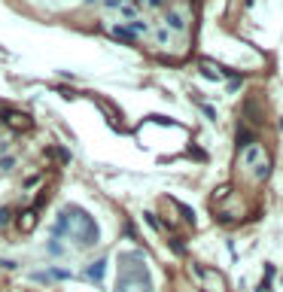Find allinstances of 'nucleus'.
I'll use <instances>...</instances> for the list:
<instances>
[{"label": "nucleus", "instance_id": "9", "mask_svg": "<svg viewBox=\"0 0 283 292\" xmlns=\"http://www.w3.org/2000/svg\"><path fill=\"white\" fill-rule=\"evenodd\" d=\"M268 174H271V164H268V162L256 167V177H259V179H268Z\"/></svg>", "mask_w": 283, "mask_h": 292}, {"label": "nucleus", "instance_id": "17", "mask_svg": "<svg viewBox=\"0 0 283 292\" xmlns=\"http://www.w3.org/2000/svg\"><path fill=\"white\" fill-rule=\"evenodd\" d=\"M201 110H204V116H207V119H216V110H213L210 104H201Z\"/></svg>", "mask_w": 283, "mask_h": 292}, {"label": "nucleus", "instance_id": "15", "mask_svg": "<svg viewBox=\"0 0 283 292\" xmlns=\"http://www.w3.org/2000/svg\"><path fill=\"white\" fill-rule=\"evenodd\" d=\"M49 253H52V256H61V253H64V246H61L58 241H52V243H49Z\"/></svg>", "mask_w": 283, "mask_h": 292}, {"label": "nucleus", "instance_id": "1", "mask_svg": "<svg viewBox=\"0 0 283 292\" xmlns=\"http://www.w3.org/2000/svg\"><path fill=\"white\" fill-rule=\"evenodd\" d=\"M131 268H134L131 274L122 268V280H119L116 292H150V274H146L140 256H131Z\"/></svg>", "mask_w": 283, "mask_h": 292}, {"label": "nucleus", "instance_id": "22", "mask_svg": "<svg viewBox=\"0 0 283 292\" xmlns=\"http://www.w3.org/2000/svg\"><path fill=\"white\" fill-rule=\"evenodd\" d=\"M146 222H150L152 228H158V219H155V213H146Z\"/></svg>", "mask_w": 283, "mask_h": 292}, {"label": "nucleus", "instance_id": "14", "mask_svg": "<svg viewBox=\"0 0 283 292\" xmlns=\"http://www.w3.org/2000/svg\"><path fill=\"white\" fill-rule=\"evenodd\" d=\"M167 21H171V25H174V28H183V18H180L177 13H167Z\"/></svg>", "mask_w": 283, "mask_h": 292}, {"label": "nucleus", "instance_id": "18", "mask_svg": "<svg viewBox=\"0 0 283 292\" xmlns=\"http://www.w3.org/2000/svg\"><path fill=\"white\" fill-rule=\"evenodd\" d=\"M52 155H55V159H61V162H67V149H61V146H58V149H49Z\"/></svg>", "mask_w": 283, "mask_h": 292}, {"label": "nucleus", "instance_id": "23", "mask_svg": "<svg viewBox=\"0 0 283 292\" xmlns=\"http://www.w3.org/2000/svg\"><path fill=\"white\" fill-rule=\"evenodd\" d=\"M280 131H283V119H280Z\"/></svg>", "mask_w": 283, "mask_h": 292}, {"label": "nucleus", "instance_id": "4", "mask_svg": "<svg viewBox=\"0 0 283 292\" xmlns=\"http://www.w3.org/2000/svg\"><path fill=\"white\" fill-rule=\"evenodd\" d=\"M70 234V226H67V210L58 213V219H55V226H52V238H67Z\"/></svg>", "mask_w": 283, "mask_h": 292}, {"label": "nucleus", "instance_id": "13", "mask_svg": "<svg viewBox=\"0 0 283 292\" xmlns=\"http://www.w3.org/2000/svg\"><path fill=\"white\" fill-rule=\"evenodd\" d=\"M201 73H204V76H207V80H219V73H216V70H210V67H207V64H201Z\"/></svg>", "mask_w": 283, "mask_h": 292}, {"label": "nucleus", "instance_id": "10", "mask_svg": "<svg viewBox=\"0 0 283 292\" xmlns=\"http://www.w3.org/2000/svg\"><path fill=\"white\" fill-rule=\"evenodd\" d=\"M177 207H180V213H183V216H186V219L192 222V226H195V213H192V210H189L186 204H177Z\"/></svg>", "mask_w": 283, "mask_h": 292}, {"label": "nucleus", "instance_id": "8", "mask_svg": "<svg viewBox=\"0 0 283 292\" xmlns=\"http://www.w3.org/2000/svg\"><path fill=\"white\" fill-rule=\"evenodd\" d=\"M113 37L122 40V43H134V37H131V31H128V28H113Z\"/></svg>", "mask_w": 283, "mask_h": 292}, {"label": "nucleus", "instance_id": "24", "mask_svg": "<svg viewBox=\"0 0 283 292\" xmlns=\"http://www.w3.org/2000/svg\"><path fill=\"white\" fill-rule=\"evenodd\" d=\"M116 3H119V0H116Z\"/></svg>", "mask_w": 283, "mask_h": 292}, {"label": "nucleus", "instance_id": "19", "mask_svg": "<svg viewBox=\"0 0 283 292\" xmlns=\"http://www.w3.org/2000/svg\"><path fill=\"white\" fill-rule=\"evenodd\" d=\"M122 13H125L128 18H134V16H137V6H131V3H128V6H122Z\"/></svg>", "mask_w": 283, "mask_h": 292}, {"label": "nucleus", "instance_id": "21", "mask_svg": "<svg viewBox=\"0 0 283 292\" xmlns=\"http://www.w3.org/2000/svg\"><path fill=\"white\" fill-rule=\"evenodd\" d=\"M6 222H9V210L3 207V210H0V226H6Z\"/></svg>", "mask_w": 283, "mask_h": 292}, {"label": "nucleus", "instance_id": "3", "mask_svg": "<svg viewBox=\"0 0 283 292\" xmlns=\"http://www.w3.org/2000/svg\"><path fill=\"white\" fill-rule=\"evenodd\" d=\"M76 216H79V222L85 226V231H79V234H76V238H79V243H85V246L98 243V234H100V231H98V226H95V219L88 216V213H83L79 207H76Z\"/></svg>", "mask_w": 283, "mask_h": 292}, {"label": "nucleus", "instance_id": "6", "mask_svg": "<svg viewBox=\"0 0 283 292\" xmlns=\"http://www.w3.org/2000/svg\"><path fill=\"white\" fill-rule=\"evenodd\" d=\"M33 226H37V213H33V210H25V213L18 216V228H21V231H31Z\"/></svg>", "mask_w": 283, "mask_h": 292}, {"label": "nucleus", "instance_id": "2", "mask_svg": "<svg viewBox=\"0 0 283 292\" xmlns=\"http://www.w3.org/2000/svg\"><path fill=\"white\" fill-rule=\"evenodd\" d=\"M0 119L16 131H31L33 128V119L28 113H21V110H0Z\"/></svg>", "mask_w": 283, "mask_h": 292}, {"label": "nucleus", "instance_id": "12", "mask_svg": "<svg viewBox=\"0 0 283 292\" xmlns=\"http://www.w3.org/2000/svg\"><path fill=\"white\" fill-rule=\"evenodd\" d=\"M55 280H67V277H70V271H64V268H55V271H49Z\"/></svg>", "mask_w": 283, "mask_h": 292}, {"label": "nucleus", "instance_id": "20", "mask_svg": "<svg viewBox=\"0 0 283 292\" xmlns=\"http://www.w3.org/2000/svg\"><path fill=\"white\" fill-rule=\"evenodd\" d=\"M16 162L13 159H0V171H9V167H13Z\"/></svg>", "mask_w": 283, "mask_h": 292}, {"label": "nucleus", "instance_id": "16", "mask_svg": "<svg viewBox=\"0 0 283 292\" xmlns=\"http://www.w3.org/2000/svg\"><path fill=\"white\" fill-rule=\"evenodd\" d=\"M259 152H262L259 146H250V149H247V162H256V155H259Z\"/></svg>", "mask_w": 283, "mask_h": 292}, {"label": "nucleus", "instance_id": "5", "mask_svg": "<svg viewBox=\"0 0 283 292\" xmlns=\"http://www.w3.org/2000/svg\"><path fill=\"white\" fill-rule=\"evenodd\" d=\"M104 271H107V259H98V262L85 271V277L92 280V283H100V280H104Z\"/></svg>", "mask_w": 283, "mask_h": 292}, {"label": "nucleus", "instance_id": "11", "mask_svg": "<svg viewBox=\"0 0 283 292\" xmlns=\"http://www.w3.org/2000/svg\"><path fill=\"white\" fill-rule=\"evenodd\" d=\"M128 31H131V37H137V33H143V31H146V25H143V21H134V25H131Z\"/></svg>", "mask_w": 283, "mask_h": 292}, {"label": "nucleus", "instance_id": "7", "mask_svg": "<svg viewBox=\"0 0 283 292\" xmlns=\"http://www.w3.org/2000/svg\"><path fill=\"white\" fill-rule=\"evenodd\" d=\"M250 143H253V131L241 128V131H237V149H244V146H250Z\"/></svg>", "mask_w": 283, "mask_h": 292}]
</instances>
